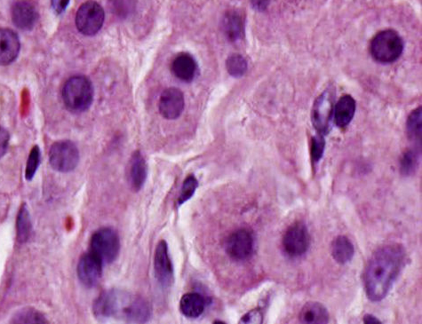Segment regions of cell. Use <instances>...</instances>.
Segmentation results:
<instances>
[{
    "label": "cell",
    "instance_id": "cell-1",
    "mask_svg": "<svg viewBox=\"0 0 422 324\" xmlns=\"http://www.w3.org/2000/svg\"><path fill=\"white\" fill-rule=\"evenodd\" d=\"M406 263V253L401 244H387L370 258L364 273L366 296L373 302L387 297Z\"/></svg>",
    "mask_w": 422,
    "mask_h": 324
},
{
    "label": "cell",
    "instance_id": "cell-2",
    "mask_svg": "<svg viewBox=\"0 0 422 324\" xmlns=\"http://www.w3.org/2000/svg\"><path fill=\"white\" fill-rule=\"evenodd\" d=\"M98 319L119 318L127 323H143L151 315V306L144 299L112 289L102 292L93 304Z\"/></svg>",
    "mask_w": 422,
    "mask_h": 324
},
{
    "label": "cell",
    "instance_id": "cell-3",
    "mask_svg": "<svg viewBox=\"0 0 422 324\" xmlns=\"http://www.w3.org/2000/svg\"><path fill=\"white\" fill-rule=\"evenodd\" d=\"M62 99L69 110L74 113L86 112L91 106L93 88L91 81L83 76H75L65 83Z\"/></svg>",
    "mask_w": 422,
    "mask_h": 324
},
{
    "label": "cell",
    "instance_id": "cell-4",
    "mask_svg": "<svg viewBox=\"0 0 422 324\" xmlns=\"http://www.w3.org/2000/svg\"><path fill=\"white\" fill-rule=\"evenodd\" d=\"M404 51V41L393 30H382L373 37L370 52L373 59L383 64H392L399 60Z\"/></svg>",
    "mask_w": 422,
    "mask_h": 324
},
{
    "label": "cell",
    "instance_id": "cell-5",
    "mask_svg": "<svg viewBox=\"0 0 422 324\" xmlns=\"http://www.w3.org/2000/svg\"><path fill=\"white\" fill-rule=\"evenodd\" d=\"M120 251L119 234L110 227L97 230L90 241V251L103 264H110L117 260Z\"/></svg>",
    "mask_w": 422,
    "mask_h": 324
},
{
    "label": "cell",
    "instance_id": "cell-6",
    "mask_svg": "<svg viewBox=\"0 0 422 324\" xmlns=\"http://www.w3.org/2000/svg\"><path fill=\"white\" fill-rule=\"evenodd\" d=\"M105 13L102 6L93 0L86 1L76 15V26L86 36H93L102 29Z\"/></svg>",
    "mask_w": 422,
    "mask_h": 324
},
{
    "label": "cell",
    "instance_id": "cell-7",
    "mask_svg": "<svg viewBox=\"0 0 422 324\" xmlns=\"http://www.w3.org/2000/svg\"><path fill=\"white\" fill-rule=\"evenodd\" d=\"M49 162L51 167L55 171L60 172L74 171L79 162L77 146L70 140L57 141L51 147Z\"/></svg>",
    "mask_w": 422,
    "mask_h": 324
},
{
    "label": "cell",
    "instance_id": "cell-8",
    "mask_svg": "<svg viewBox=\"0 0 422 324\" xmlns=\"http://www.w3.org/2000/svg\"><path fill=\"white\" fill-rule=\"evenodd\" d=\"M283 250L290 257L303 256L310 246V234L305 224L296 222L289 227L283 234Z\"/></svg>",
    "mask_w": 422,
    "mask_h": 324
},
{
    "label": "cell",
    "instance_id": "cell-9",
    "mask_svg": "<svg viewBox=\"0 0 422 324\" xmlns=\"http://www.w3.org/2000/svg\"><path fill=\"white\" fill-rule=\"evenodd\" d=\"M225 250L235 261H245L254 254V239L250 231L245 229L235 231L225 244Z\"/></svg>",
    "mask_w": 422,
    "mask_h": 324
},
{
    "label": "cell",
    "instance_id": "cell-10",
    "mask_svg": "<svg viewBox=\"0 0 422 324\" xmlns=\"http://www.w3.org/2000/svg\"><path fill=\"white\" fill-rule=\"evenodd\" d=\"M333 92L327 90L315 102L312 110V123L321 134H327L330 129L332 117L334 116Z\"/></svg>",
    "mask_w": 422,
    "mask_h": 324
},
{
    "label": "cell",
    "instance_id": "cell-11",
    "mask_svg": "<svg viewBox=\"0 0 422 324\" xmlns=\"http://www.w3.org/2000/svg\"><path fill=\"white\" fill-rule=\"evenodd\" d=\"M154 271L155 277L162 287L168 288L172 285L174 282V266L165 241H160L156 248Z\"/></svg>",
    "mask_w": 422,
    "mask_h": 324
},
{
    "label": "cell",
    "instance_id": "cell-12",
    "mask_svg": "<svg viewBox=\"0 0 422 324\" xmlns=\"http://www.w3.org/2000/svg\"><path fill=\"white\" fill-rule=\"evenodd\" d=\"M103 263L91 251L83 255L78 264L79 281L86 287H95L102 277Z\"/></svg>",
    "mask_w": 422,
    "mask_h": 324
},
{
    "label": "cell",
    "instance_id": "cell-13",
    "mask_svg": "<svg viewBox=\"0 0 422 324\" xmlns=\"http://www.w3.org/2000/svg\"><path fill=\"white\" fill-rule=\"evenodd\" d=\"M158 109L165 119H178L184 109V96L182 91L175 88L165 89L159 99Z\"/></svg>",
    "mask_w": 422,
    "mask_h": 324
},
{
    "label": "cell",
    "instance_id": "cell-14",
    "mask_svg": "<svg viewBox=\"0 0 422 324\" xmlns=\"http://www.w3.org/2000/svg\"><path fill=\"white\" fill-rule=\"evenodd\" d=\"M37 11L35 6L29 0H20L12 8L13 23L23 30L33 29L37 20Z\"/></svg>",
    "mask_w": 422,
    "mask_h": 324
},
{
    "label": "cell",
    "instance_id": "cell-15",
    "mask_svg": "<svg viewBox=\"0 0 422 324\" xmlns=\"http://www.w3.org/2000/svg\"><path fill=\"white\" fill-rule=\"evenodd\" d=\"M19 37L9 29H0V65L12 64L18 56Z\"/></svg>",
    "mask_w": 422,
    "mask_h": 324
},
{
    "label": "cell",
    "instance_id": "cell-16",
    "mask_svg": "<svg viewBox=\"0 0 422 324\" xmlns=\"http://www.w3.org/2000/svg\"><path fill=\"white\" fill-rule=\"evenodd\" d=\"M172 71L180 80L192 81L197 72L195 59L189 54H180L172 61Z\"/></svg>",
    "mask_w": 422,
    "mask_h": 324
},
{
    "label": "cell",
    "instance_id": "cell-17",
    "mask_svg": "<svg viewBox=\"0 0 422 324\" xmlns=\"http://www.w3.org/2000/svg\"><path fill=\"white\" fill-rule=\"evenodd\" d=\"M223 29L225 36L231 42H237L244 35V18L241 13L235 10L225 13L223 20Z\"/></svg>",
    "mask_w": 422,
    "mask_h": 324
},
{
    "label": "cell",
    "instance_id": "cell-18",
    "mask_svg": "<svg viewBox=\"0 0 422 324\" xmlns=\"http://www.w3.org/2000/svg\"><path fill=\"white\" fill-rule=\"evenodd\" d=\"M300 323L323 324L329 322V313L326 306L320 302H307L300 313Z\"/></svg>",
    "mask_w": 422,
    "mask_h": 324
},
{
    "label": "cell",
    "instance_id": "cell-19",
    "mask_svg": "<svg viewBox=\"0 0 422 324\" xmlns=\"http://www.w3.org/2000/svg\"><path fill=\"white\" fill-rule=\"evenodd\" d=\"M147 179L146 162L139 151L133 155L131 160L129 181L134 191H140L143 188Z\"/></svg>",
    "mask_w": 422,
    "mask_h": 324
},
{
    "label": "cell",
    "instance_id": "cell-20",
    "mask_svg": "<svg viewBox=\"0 0 422 324\" xmlns=\"http://www.w3.org/2000/svg\"><path fill=\"white\" fill-rule=\"evenodd\" d=\"M356 112V102L351 95L339 100L334 109V122L340 128H345L352 121Z\"/></svg>",
    "mask_w": 422,
    "mask_h": 324
},
{
    "label": "cell",
    "instance_id": "cell-21",
    "mask_svg": "<svg viewBox=\"0 0 422 324\" xmlns=\"http://www.w3.org/2000/svg\"><path fill=\"white\" fill-rule=\"evenodd\" d=\"M205 299L199 293H187L180 301V309L187 318L196 319L205 311Z\"/></svg>",
    "mask_w": 422,
    "mask_h": 324
},
{
    "label": "cell",
    "instance_id": "cell-22",
    "mask_svg": "<svg viewBox=\"0 0 422 324\" xmlns=\"http://www.w3.org/2000/svg\"><path fill=\"white\" fill-rule=\"evenodd\" d=\"M332 255L339 264L345 265L354 257L355 247L347 236H340L332 244Z\"/></svg>",
    "mask_w": 422,
    "mask_h": 324
},
{
    "label": "cell",
    "instance_id": "cell-23",
    "mask_svg": "<svg viewBox=\"0 0 422 324\" xmlns=\"http://www.w3.org/2000/svg\"><path fill=\"white\" fill-rule=\"evenodd\" d=\"M421 108H418L411 113L406 124L407 136L411 140L421 143Z\"/></svg>",
    "mask_w": 422,
    "mask_h": 324
},
{
    "label": "cell",
    "instance_id": "cell-24",
    "mask_svg": "<svg viewBox=\"0 0 422 324\" xmlns=\"http://www.w3.org/2000/svg\"><path fill=\"white\" fill-rule=\"evenodd\" d=\"M17 239L20 243H25L29 239L31 224L29 212L25 205H23L20 210L18 218H17Z\"/></svg>",
    "mask_w": 422,
    "mask_h": 324
},
{
    "label": "cell",
    "instance_id": "cell-25",
    "mask_svg": "<svg viewBox=\"0 0 422 324\" xmlns=\"http://www.w3.org/2000/svg\"><path fill=\"white\" fill-rule=\"evenodd\" d=\"M13 323H47L42 313L33 308H24L17 312L12 319Z\"/></svg>",
    "mask_w": 422,
    "mask_h": 324
},
{
    "label": "cell",
    "instance_id": "cell-26",
    "mask_svg": "<svg viewBox=\"0 0 422 324\" xmlns=\"http://www.w3.org/2000/svg\"><path fill=\"white\" fill-rule=\"evenodd\" d=\"M227 71L234 78H240L247 71V63L240 54L230 55L226 61Z\"/></svg>",
    "mask_w": 422,
    "mask_h": 324
},
{
    "label": "cell",
    "instance_id": "cell-27",
    "mask_svg": "<svg viewBox=\"0 0 422 324\" xmlns=\"http://www.w3.org/2000/svg\"><path fill=\"white\" fill-rule=\"evenodd\" d=\"M418 154L413 150H406L400 160V172L404 176H410L416 170Z\"/></svg>",
    "mask_w": 422,
    "mask_h": 324
},
{
    "label": "cell",
    "instance_id": "cell-28",
    "mask_svg": "<svg viewBox=\"0 0 422 324\" xmlns=\"http://www.w3.org/2000/svg\"><path fill=\"white\" fill-rule=\"evenodd\" d=\"M199 187V181L194 175H189L183 182L181 193L178 198V205L181 206L192 198Z\"/></svg>",
    "mask_w": 422,
    "mask_h": 324
},
{
    "label": "cell",
    "instance_id": "cell-29",
    "mask_svg": "<svg viewBox=\"0 0 422 324\" xmlns=\"http://www.w3.org/2000/svg\"><path fill=\"white\" fill-rule=\"evenodd\" d=\"M324 149H326V140L323 134L318 133L312 138V143H311V160L314 164H317L323 157Z\"/></svg>",
    "mask_w": 422,
    "mask_h": 324
},
{
    "label": "cell",
    "instance_id": "cell-30",
    "mask_svg": "<svg viewBox=\"0 0 422 324\" xmlns=\"http://www.w3.org/2000/svg\"><path fill=\"white\" fill-rule=\"evenodd\" d=\"M40 163V148L35 146L28 158L27 167L25 171V177L27 181L33 180L34 175L36 174L37 168Z\"/></svg>",
    "mask_w": 422,
    "mask_h": 324
},
{
    "label": "cell",
    "instance_id": "cell-31",
    "mask_svg": "<svg viewBox=\"0 0 422 324\" xmlns=\"http://www.w3.org/2000/svg\"><path fill=\"white\" fill-rule=\"evenodd\" d=\"M264 320V316L259 309L252 310L241 319L240 323H262Z\"/></svg>",
    "mask_w": 422,
    "mask_h": 324
},
{
    "label": "cell",
    "instance_id": "cell-32",
    "mask_svg": "<svg viewBox=\"0 0 422 324\" xmlns=\"http://www.w3.org/2000/svg\"><path fill=\"white\" fill-rule=\"evenodd\" d=\"M10 136L4 127L0 126V158L6 153L8 149Z\"/></svg>",
    "mask_w": 422,
    "mask_h": 324
},
{
    "label": "cell",
    "instance_id": "cell-33",
    "mask_svg": "<svg viewBox=\"0 0 422 324\" xmlns=\"http://www.w3.org/2000/svg\"><path fill=\"white\" fill-rule=\"evenodd\" d=\"M71 0H51L52 8L57 15H61L66 10Z\"/></svg>",
    "mask_w": 422,
    "mask_h": 324
},
{
    "label": "cell",
    "instance_id": "cell-34",
    "mask_svg": "<svg viewBox=\"0 0 422 324\" xmlns=\"http://www.w3.org/2000/svg\"><path fill=\"white\" fill-rule=\"evenodd\" d=\"M252 8L258 12H264L271 4V0H250Z\"/></svg>",
    "mask_w": 422,
    "mask_h": 324
},
{
    "label": "cell",
    "instance_id": "cell-35",
    "mask_svg": "<svg viewBox=\"0 0 422 324\" xmlns=\"http://www.w3.org/2000/svg\"><path fill=\"white\" fill-rule=\"evenodd\" d=\"M364 323L366 324H380V323H382V322H380V320L378 318H376V317L375 316L370 315V313H368V315H365L364 316Z\"/></svg>",
    "mask_w": 422,
    "mask_h": 324
}]
</instances>
